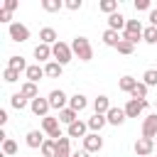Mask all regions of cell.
<instances>
[{
  "label": "cell",
  "mask_w": 157,
  "mask_h": 157,
  "mask_svg": "<svg viewBox=\"0 0 157 157\" xmlns=\"http://www.w3.org/2000/svg\"><path fill=\"white\" fill-rule=\"evenodd\" d=\"M71 52H74V56L78 59V61H91L93 59V47H91V42L86 39V37H74V42H71Z\"/></svg>",
  "instance_id": "6da1fadb"
},
{
  "label": "cell",
  "mask_w": 157,
  "mask_h": 157,
  "mask_svg": "<svg viewBox=\"0 0 157 157\" xmlns=\"http://www.w3.org/2000/svg\"><path fill=\"white\" fill-rule=\"evenodd\" d=\"M52 56H54V61H59L61 66H66V64L74 59L71 44H66V42H56V44L52 47Z\"/></svg>",
  "instance_id": "7a4b0ae2"
},
{
  "label": "cell",
  "mask_w": 157,
  "mask_h": 157,
  "mask_svg": "<svg viewBox=\"0 0 157 157\" xmlns=\"http://www.w3.org/2000/svg\"><path fill=\"white\" fill-rule=\"evenodd\" d=\"M142 32H145V27L140 25V20H128V25H125V29H123V39L137 44V42L142 39Z\"/></svg>",
  "instance_id": "3957f363"
},
{
  "label": "cell",
  "mask_w": 157,
  "mask_h": 157,
  "mask_svg": "<svg viewBox=\"0 0 157 157\" xmlns=\"http://www.w3.org/2000/svg\"><path fill=\"white\" fill-rule=\"evenodd\" d=\"M42 130H44V135L52 137V140L64 137V135H61V128H59V118H52V115L42 118Z\"/></svg>",
  "instance_id": "277c9868"
},
{
  "label": "cell",
  "mask_w": 157,
  "mask_h": 157,
  "mask_svg": "<svg viewBox=\"0 0 157 157\" xmlns=\"http://www.w3.org/2000/svg\"><path fill=\"white\" fill-rule=\"evenodd\" d=\"M7 34H10L12 42H27L29 39V27L22 25V22H12V25H7Z\"/></svg>",
  "instance_id": "5b68a950"
},
{
  "label": "cell",
  "mask_w": 157,
  "mask_h": 157,
  "mask_svg": "<svg viewBox=\"0 0 157 157\" xmlns=\"http://www.w3.org/2000/svg\"><path fill=\"white\" fill-rule=\"evenodd\" d=\"M47 98H49V105H52L54 110H59V113H61L64 108H69V96H66L61 88L49 91V96H47Z\"/></svg>",
  "instance_id": "8992f818"
},
{
  "label": "cell",
  "mask_w": 157,
  "mask_h": 157,
  "mask_svg": "<svg viewBox=\"0 0 157 157\" xmlns=\"http://www.w3.org/2000/svg\"><path fill=\"white\" fill-rule=\"evenodd\" d=\"M29 110L34 113V115H39V118H47L49 115V110H52V105H49V98H34V101H29Z\"/></svg>",
  "instance_id": "52a82bcc"
},
{
  "label": "cell",
  "mask_w": 157,
  "mask_h": 157,
  "mask_svg": "<svg viewBox=\"0 0 157 157\" xmlns=\"http://www.w3.org/2000/svg\"><path fill=\"white\" fill-rule=\"evenodd\" d=\"M83 150L91 155V152H101L103 150V137L98 135V132H88L86 137H83Z\"/></svg>",
  "instance_id": "ba28073f"
},
{
  "label": "cell",
  "mask_w": 157,
  "mask_h": 157,
  "mask_svg": "<svg viewBox=\"0 0 157 157\" xmlns=\"http://www.w3.org/2000/svg\"><path fill=\"white\" fill-rule=\"evenodd\" d=\"M155 152V140L150 137H137L135 140V155L137 157H150Z\"/></svg>",
  "instance_id": "9c48e42d"
},
{
  "label": "cell",
  "mask_w": 157,
  "mask_h": 157,
  "mask_svg": "<svg viewBox=\"0 0 157 157\" xmlns=\"http://www.w3.org/2000/svg\"><path fill=\"white\" fill-rule=\"evenodd\" d=\"M145 108H147V101H137V98H130V101L123 105V110H125L128 118H137Z\"/></svg>",
  "instance_id": "30bf717a"
},
{
  "label": "cell",
  "mask_w": 157,
  "mask_h": 157,
  "mask_svg": "<svg viewBox=\"0 0 157 157\" xmlns=\"http://www.w3.org/2000/svg\"><path fill=\"white\" fill-rule=\"evenodd\" d=\"M142 137H150V140L157 137V113H150L142 120Z\"/></svg>",
  "instance_id": "8fae6325"
},
{
  "label": "cell",
  "mask_w": 157,
  "mask_h": 157,
  "mask_svg": "<svg viewBox=\"0 0 157 157\" xmlns=\"http://www.w3.org/2000/svg\"><path fill=\"white\" fill-rule=\"evenodd\" d=\"M44 130H29L27 135H25V142H27V147H32V150H42V145H44Z\"/></svg>",
  "instance_id": "7c38bea8"
},
{
  "label": "cell",
  "mask_w": 157,
  "mask_h": 157,
  "mask_svg": "<svg viewBox=\"0 0 157 157\" xmlns=\"http://www.w3.org/2000/svg\"><path fill=\"white\" fill-rule=\"evenodd\" d=\"M88 135V125L83 123V120H76V123H71L69 128H66V137H86Z\"/></svg>",
  "instance_id": "4fadbf2b"
},
{
  "label": "cell",
  "mask_w": 157,
  "mask_h": 157,
  "mask_svg": "<svg viewBox=\"0 0 157 157\" xmlns=\"http://www.w3.org/2000/svg\"><path fill=\"white\" fill-rule=\"evenodd\" d=\"M105 120H108V125H123L125 120H128V115H125V110L123 108H110L108 113H105Z\"/></svg>",
  "instance_id": "5bb4252c"
},
{
  "label": "cell",
  "mask_w": 157,
  "mask_h": 157,
  "mask_svg": "<svg viewBox=\"0 0 157 157\" xmlns=\"http://www.w3.org/2000/svg\"><path fill=\"white\" fill-rule=\"evenodd\" d=\"M71 137H59L56 140V150H54V157H71Z\"/></svg>",
  "instance_id": "9a60e30c"
},
{
  "label": "cell",
  "mask_w": 157,
  "mask_h": 157,
  "mask_svg": "<svg viewBox=\"0 0 157 157\" xmlns=\"http://www.w3.org/2000/svg\"><path fill=\"white\" fill-rule=\"evenodd\" d=\"M42 76H47V74H44V69H42L39 64H29V66H27V71H25V78H27V81H32V83H39V81H42Z\"/></svg>",
  "instance_id": "2e32d148"
},
{
  "label": "cell",
  "mask_w": 157,
  "mask_h": 157,
  "mask_svg": "<svg viewBox=\"0 0 157 157\" xmlns=\"http://www.w3.org/2000/svg\"><path fill=\"white\" fill-rule=\"evenodd\" d=\"M69 108H71V110H76V113H81V110H86V108H88V98H86L83 93H74V96L69 98Z\"/></svg>",
  "instance_id": "e0dca14e"
},
{
  "label": "cell",
  "mask_w": 157,
  "mask_h": 157,
  "mask_svg": "<svg viewBox=\"0 0 157 157\" xmlns=\"http://www.w3.org/2000/svg\"><path fill=\"white\" fill-rule=\"evenodd\" d=\"M125 25H128V20H125V15H120V12H113V15L108 17V29H113V32L125 29Z\"/></svg>",
  "instance_id": "ac0fdd59"
},
{
  "label": "cell",
  "mask_w": 157,
  "mask_h": 157,
  "mask_svg": "<svg viewBox=\"0 0 157 157\" xmlns=\"http://www.w3.org/2000/svg\"><path fill=\"white\" fill-rule=\"evenodd\" d=\"M39 42L54 47V44L59 42V39H56V29H54V27H42V29H39Z\"/></svg>",
  "instance_id": "d6986e66"
},
{
  "label": "cell",
  "mask_w": 157,
  "mask_h": 157,
  "mask_svg": "<svg viewBox=\"0 0 157 157\" xmlns=\"http://www.w3.org/2000/svg\"><path fill=\"white\" fill-rule=\"evenodd\" d=\"M34 59H37V64H39V61H47V64H49V61H52V47L39 42V44L34 47Z\"/></svg>",
  "instance_id": "ffe728a7"
},
{
  "label": "cell",
  "mask_w": 157,
  "mask_h": 157,
  "mask_svg": "<svg viewBox=\"0 0 157 157\" xmlns=\"http://www.w3.org/2000/svg\"><path fill=\"white\" fill-rule=\"evenodd\" d=\"M86 125H88V130H91V132H101V130H103V125H108V120H105V115L93 113V115L86 120Z\"/></svg>",
  "instance_id": "44dd1931"
},
{
  "label": "cell",
  "mask_w": 157,
  "mask_h": 157,
  "mask_svg": "<svg viewBox=\"0 0 157 157\" xmlns=\"http://www.w3.org/2000/svg\"><path fill=\"white\" fill-rule=\"evenodd\" d=\"M20 93H22L27 101H34V98H39V88H37V83H32V81H25V83L20 86Z\"/></svg>",
  "instance_id": "7402d4cb"
},
{
  "label": "cell",
  "mask_w": 157,
  "mask_h": 157,
  "mask_svg": "<svg viewBox=\"0 0 157 157\" xmlns=\"http://www.w3.org/2000/svg\"><path fill=\"white\" fill-rule=\"evenodd\" d=\"M110 108H113V105H110L108 96H98V98L93 101V113H98V115H105Z\"/></svg>",
  "instance_id": "603a6c76"
},
{
  "label": "cell",
  "mask_w": 157,
  "mask_h": 157,
  "mask_svg": "<svg viewBox=\"0 0 157 157\" xmlns=\"http://www.w3.org/2000/svg\"><path fill=\"white\" fill-rule=\"evenodd\" d=\"M61 71H64V66H61L59 61H54V59L44 66V74H47L49 78H59V76H61Z\"/></svg>",
  "instance_id": "cb8c5ba5"
},
{
  "label": "cell",
  "mask_w": 157,
  "mask_h": 157,
  "mask_svg": "<svg viewBox=\"0 0 157 157\" xmlns=\"http://www.w3.org/2000/svg\"><path fill=\"white\" fill-rule=\"evenodd\" d=\"M76 120H78V113H76V110H71V108H64V110L59 113V123H64L66 128H69L71 123H76Z\"/></svg>",
  "instance_id": "d4e9b609"
},
{
  "label": "cell",
  "mask_w": 157,
  "mask_h": 157,
  "mask_svg": "<svg viewBox=\"0 0 157 157\" xmlns=\"http://www.w3.org/2000/svg\"><path fill=\"white\" fill-rule=\"evenodd\" d=\"M135 86H137V78H132V76H123V78L118 81V88H120L123 93H132Z\"/></svg>",
  "instance_id": "484cf974"
},
{
  "label": "cell",
  "mask_w": 157,
  "mask_h": 157,
  "mask_svg": "<svg viewBox=\"0 0 157 157\" xmlns=\"http://www.w3.org/2000/svg\"><path fill=\"white\" fill-rule=\"evenodd\" d=\"M98 10L110 17L113 12H118V0H101V2H98Z\"/></svg>",
  "instance_id": "4316f807"
},
{
  "label": "cell",
  "mask_w": 157,
  "mask_h": 157,
  "mask_svg": "<svg viewBox=\"0 0 157 157\" xmlns=\"http://www.w3.org/2000/svg\"><path fill=\"white\" fill-rule=\"evenodd\" d=\"M120 39H123V37H120L118 32H113V29H105V32H103V44H105V47H118Z\"/></svg>",
  "instance_id": "83f0119b"
},
{
  "label": "cell",
  "mask_w": 157,
  "mask_h": 157,
  "mask_svg": "<svg viewBox=\"0 0 157 157\" xmlns=\"http://www.w3.org/2000/svg\"><path fill=\"white\" fill-rule=\"evenodd\" d=\"M147 91H150V86H145L142 81H137V86L132 88L130 98H137V101H147Z\"/></svg>",
  "instance_id": "f1b7e54d"
},
{
  "label": "cell",
  "mask_w": 157,
  "mask_h": 157,
  "mask_svg": "<svg viewBox=\"0 0 157 157\" xmlns=\"http://www.w3.org/2000/svg\"><path fill=\"white\" fill-rule=\"evenodd\" d=\"M27 103H29V101H27L22 93H12V96H10V105H12L15 110H25V108H27Z\"/></svg>",
  "instance_id": "f546056e"
},
{
  "label": "cell",
  "mask_w": 157,
  "mask_h": 157,
  "mask_svg": "<svg viewBox=\"0 0 157 157\" xmlns=\"http://www.w3.org/2000/svg\"><path fill=\"white\" fill-rule=\"evenodd\" d=\"M7 66H10V69H15V71H27V61H25L22 56H17V54L7 59Z\"/></svg>",
  "instance_id": "4dcf8cb0"
},
{
  "label": "cell",
  "mask_w": 157,
  "mask_h": 157,
  "mask_svg": "<svg viewBox=\"0 0 157 157\" xmlns=\"http://www.w3.org/2000/svg\"><path fill=\"white\" fill-rule=\"evenodd\" d=\"M2 155H5V157H17V142L7 137V140L2 142Z\"/></svg>",
  "instance_id": "1f68e13d"
},
{
  "label": "cell",
  "mask_w": 157,
  "mask_h": 157,
  "mask_svg": "<svg viewBox=\"0 0 157 157\" xmlns=\"http://www.w3.org/2000/svg\"><path fill=\"white\" fill-rule=\"evenodd\" d=\"M54 150H56V140H52V137H47L39 152H42V157H54Z\"/></svg>",
  "instance_id": "d6a6232c"
},
{
  "label": "cell",
  "mask_w": 157,
  "mask_h": 157,
  "mask_svg": "<svg viewBox=\"0 0 157 157\" xmlns=\"http://www.w3.org/2000/svg\"><path fill=\"white\" fill-rule=\"evenodd\" d=\"M142 42H147V44H157V27H145V32H142Z\"/></svg>",
  "instance_id": "836d02e7"
},
{
  "label": "cell",
  "mask_w": 157,
  "mask_h": 157,
  "mask_svg": "<svg viewBox=\"0 0 157 157\" xmlns=\"http://www.w3.org/2000/svg\"><path fill=\"white\" fill-rule=\"evenodd\" d=\"M42 7H44L47 12H59V10L64 7V2H61V0H42Z\"/></svg>",
  "instance_id": "e575fe53"
},
{
  "label": "cell",
  "mask_w": 157,
  "mask_h": 157,
  "mask_svg": "<svg viewBox=\"0 0 157 157\" xmlns=\"http://www.w3.org/2000/svg\"><path fill=\"white\" fill-rule=\"evenodd\" d=\"M115 49H118V54H125V56H128V54H132V52H135V44H132V42H128V39H120Z\"/></svg>",
  "instance_id": "d590c367"
},
{
  "label": "cell",
  "mask_w": 157,
  "mask_h": 157,
  "mask_svg": "<svg viewBox=\"0 0 157 157\" xmlns=\"http://www.w3.org/2000/svg\"><path fill=\"white\" fill-rule=\"evenodd\" d=\"M142 83L145 86H157V69H147L142 74Z\"/></svg>",
  "instance_id": "8d00e7d4"
},
{
  "label": "cell",
  "mask_w": 157,
  "mask_h": 157,
  "mask_svg": "<svg viewBox=\"0 0 157 157\" xmlns=\"http://www.w3.org/2000/svg\"><path fill=\"white\" fill-rule=\"evenodd\" d=\"M2 78H5L7 83H15V81L20 78V71H15V69H10V66H7V69L2 71Z\"/></svg>",
  "instance_id": "74e56055"
},
{
  "label": "cell",
  "mask_w": 157,
  "mask_h": 157,
  "mask_svg": "<svg viewBox=\"0 0 157 157\" xmlns=\"http://www.w3.org/2000/svg\"><path fill=\"white\" fill-rule=\"evenodd\" d=\"M135 10L142 12V10H152V2L150 0H135Z\"/></svg>",
  "instance_id": "f35d334b"
},
{
  "label": "cell",
  "mask_w": 157,
  "mask_h": 157,
  "mask_svg": "<svg viewBox=\"0 0 157 157\" xmlns=\"http://www.w3.org/2000/svg\"><path fill=\"white\" fill-rule=\"evenodd\" d=\"M81 5H83L81 0H66V2H64L66 10H81Z\"/></svg>",
  "instance_id": "ab89813d"
},
{
  "label": "cell",
  "mask_w": 157,
  "mask_h": 157,
  "mask_svg": "<svg viewBox=\"0 0 157 157\" xmlns=\"http://www.w3.org/2000/svg\"><path fill=\"white\" fill-rule=\"evenodd\" d=\"M0 22L12 25V12H7V10H2V7H0Z\"/></svg>",
  "instance_id": "60d3db41"
},
{
  "label": "cell",
  "mask_w": 157,
  "mask_h": 157,
  "mask_svg": "<svg viewBox=\"0 0 157 157\" xmlns=\"http://www.w3.org/2000/svg\"><path fill=\"white\" fill-rule=\"evenodd\" d=\"M2 10H7V12L17 10V0H5V2H2Z\"/></svg>",
  "instance_id": "b9f144b4"
},
{
  "label": "cell",
  "mask_w": 157,
  "mask_h": 157,
  "mask_svg": "<svg viewBox=\"0 0 157 157\" xmlns=\"http://www.w3.org/2000/svg\"><path fill=\"white\" fill-rule=\"evenodd\" d=\"M150 25H152V27H157V7H152V10H150Z\"/></svg>",
  "instance_id": "7bdbcfd3"
},
{
  "label": "cell",
  "mask_w": 157,
  "mask_h": 157,
  "mask_svg": "<svg viewBox=\"0 0 157 157\" xmlns=\"http://www.w3.org/2000/svg\"><path fill=\"white\" fill-rule=\"evenodd\" d=\"M7 123V110H0V125Z\"/></svg>",
  "instance_id": "ee69618b"
},
{
  "label": "cell",
  "mask_w": 157,
  "mask_h": 157,
  "mask_svg": "<svg viewBox=\"0 0 157 157\" xmlns=\"http://www.w3.org/2000/svg\"><path fill=\"white\" fill-rule=\"evenodd\" d=\"M71 157H88V152H86V150H81V152H74Z\"/></svg>",
  "instance_id": "f6af8a7d"
},
{
  "label": "cell",
  "mask_w": 157,
  "mask_h": 157,
  "mask_svg": "<svg viewBox=\"0 0 157 157\" xmlns=\"http://www.w3.org/2000/svg\"><path fill=\"white\" fill-rule=\"evenodd\" d=\"M155 113H157V101H155Z\"/></svg>",
  "instance_id": "bcb514c9"
},
{
  "label": "cell",
  "mask_w": 157,
  "mask_h": 157,
  "mask_svg": "<svg viewBox=\"0 0 157 157\" xmlns=\"http://www.w3.org/2000/svg\"><path fill=\"white\" fill-rule=\"evenodd\" d=\"M155 147H157V137H155Z\"/></svg>",
  "instance_id": "7dc6e473"
}]
</instances>
